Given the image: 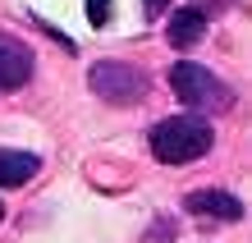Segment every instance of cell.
<instances>
[{
    "instance_id": "6da1fadb",
    "label": "cell",
    "mask_w": 252,
    "mask_h": 243,
    "mask_svg": "<svg viewBox=\"0 0 252 243\" xmlns=\"http://www.w3.org/2000/svg\"><path fill=\"white\" fill-rule=\"evenodd\" d=\"M211 124L197 115H174V119H160L152 129V156L165 161V165H188L211 151Z\"/></svg>"
},
{
    "instance_id": "7a4b0ae2",
    "label": "cell",
    "mask_w": 252,
    "mask_h": 243,
    "mask_svg": "<svg viewBox=\"0 0 252 243\" xmlns=\"http://www.w3.org/2000/svg\"><path fill=\"white\" fill-rule=\"evenodd\" d=\"M170 87H174V97H179L184 105H192V110L225 115L229 105H234V92H229V87L220 83L206 65H192V60H184V65L170 69Z\"/></svg>"
},
{
    "instance_id": "3957f363",
    "label": "cell",
    "mask_w": 252,
    "mask_h": 243,
    "mask_svg": "<svg viewBox=\"0 0 252 243\" xmlns=\"http://www.w3.org/2000/svg\"><path fill=\"white\" fill-rule=\"evenodd\" d=\"M87 83H92V92H101V101H110V105H133V101L147 97V87H152V78H147L138 65H124V60H101V65H92Z\"/></svg>"
},
{
    "instance_id": "277c9868",
    "label": "cell",
    "mask_w": 252,
    "mask_h": 243,
    "mask_svg": "<svg viewBox=\"0 0 252 243\" xmlns=\"http://www.w3.org/2000/svg\"><path fill=\"white\" fill-rule=\"evenodd\" d=\"M32 51L14 37H0V92H19V87L32 78Z\"/></svg>"
},
{
    "instance_id": "5b68a950",
    "label": "cell",
    "mask_w": 252,
    "mask_h": 243,
    "mask_svg": "<svg viewBox=\"0 0 252 243\" xmlns=\"http://www.w3.org/2000/svg\"><path fill=\"white\" fill-rule=\"evenodd\" d=\"M184 211H192V216H211V220H239L243 202L234 193H220V188H197V193L184 197Z\"/></svg>"
},
{
    "instance_id": "8992f818",
    "label": "cell",
    "mask_w": 252,
    "mask_h": 243,
    "mask_svg": "<svg viewBox=\"0 0 252 243\" xmlns=\"http://www.w3.org/2000/svg\"><path fill=\"white\" fill-rule=\"evenodd\" d=\"M170 41L174 46H197V41L206 37V14L197 9V5H184V9H174L170 14Z\"/></svg>"
},
{
    "instance_id": "52a82bcc",
    "label": "cell",
    "mask_w": 252,
    "mask_h": 243,
    "mask_svg": "<svg viewBox=\"0 0 252 243\" xmlns=\"http://www.w3.org/2000/svg\"><path fill=\"white\" fill-rule=\"evenodd\" d=\"M37 170H41V161L32 151H0V188H23Z\"/></svg>"
},
{
    "instance_id": "ba28073f",
    "label": "cell",
    "mask_w": 252,
    "mask_h": 243,
    "mask_svg": "<svg viewBox=\"0 0 252 243\" xmlns=\"http://www.w3.org/2000/svg\"><path fill=\"white\" fill-rule=\"evenodd\" d=\"M110 9H115L110 0H87V19H92V23H106V19H110Z\"/></svg>"
},
{
    "instance_id": "9c48e42d",
    "label": "cell",
    "mask_w": 252,
    "mask_h": 243,
    "mask_svg": "<svg viewBox=\"0 0 252 243\" xmlns=\"http://www.w3.org/2000/svg\"><path fill=\"white\" fill-rule=\"evenodd\" d=\"M142 5H147V14H152V19H156V14H160V9H165V5H170V0H142Z\"/></svg>"
},
{
    "instance_id": "30bf717a",
    "label": "cell",
    "mask_w": 252,
    "mask_h": 243,
    "mask_svg": "<svg viewBox=\"0 0 252 243\" xmlns=\"http://www.w3.org/2000/svg\"><path fill=\"white\" fill-rule=\"evenodd\" d=\"M0 220H5V207H0Z\"/></svg>"
}]
</instances>
